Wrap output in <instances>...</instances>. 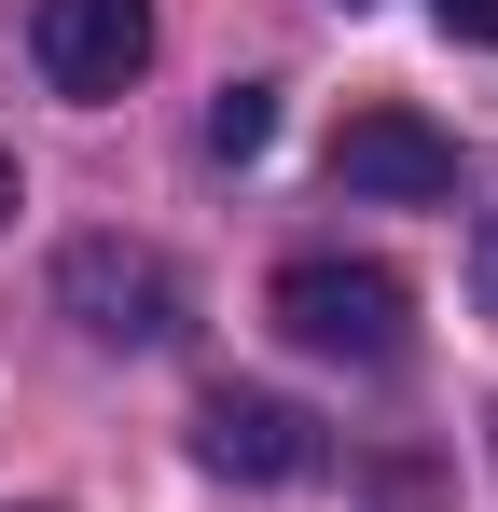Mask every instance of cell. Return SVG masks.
Returning <instances> with one entry per match:
<instances>
[{
	"label": "cell",
	"mask_w": 498,
	"mask_h": 512,
	"mask_svg": "<svg viewBox=\"0 0 498 512\" xmlns=\"http://www.w3.org/2000/svg\"><path fill=\"white\" fill-rule=\"evenodd\" d=\"M28 56L56 97H125L153 56V0H42L28 14Z\"/></svg>",
	"instance_id": "obj_4"
},
{
	"label": "cell",
	"mask_w": 498,
	"mask_h": 512,
	"mask_svg": "<svg viewBox=\"0 0 498 512\" xmlns=\"http://www.w3.org/2000/svg\"><path fill=\"white\" fill-rule=\"evenodd\" d=\"M194 457H208L222 485H305V471H319V416L277 402V388H208Z\"/></svg>",
	"instance_id": "obj_5"
},
{
	"label": "cell",
	"mask_w": 498,
	"mask_h": 512,
	"mask_svg": "<svg viewBox=\"0 0 498 512\" xmlns=\"http://www.w3.org/2000/svg\"><path fill=\"white\" fill-rule=\"evenodd\" d=\"M277 333L291 346H319V360H360V374H388L415 346V291L388 277V263H346V250H305V263H277Z\"/></svg>",
	"instance_id": "obj_1"
},
{
	"label": "cell",
	"mask_w": 498,
	"mask_h": 512,
	"mask_svg": "<svg viewBox=\"0 0 498 512\" xmlns=\"http://www.w3.org/2000/svg\"><path fill=\"white\" fill-rule=\"evenodd\" d=\"M14 208H28V194H14V153H0V222H14Z\"/></svg>",
	"instance_id": "obj_9"
},
{
	"label": "cell",
	"mask_w": 498,
	"mask_h": 512,
	"mask_svg": "<svg viewBox=\"0 0 498 512\" xmlns=\"http://www.w3.org/2000/svg\"><path fill=\"white\" fill-rule=\"evenodd\" d=\"M332 194H374V208H443L457 194V139L402 111V97H374V111H346L332 125Z\"/></svg>",
	"instance_id": "obj_2"
},
{
	"label": "cell",
	"mask_w": 498,
	"mask_h": 512,
	"mask_svg": "<svg viewBox=\"0 0 498 512\" xmlns=\"http://www.w3.org/2000/svg\"><path fill=\"white\" fill-rule=\"evenodd\" d=\"M263 139H277V84H222L208 97V153H222V167H249Z\"/></svg>",
	"instance_id": "obj_6"
},
{
	"label": "cell",
	"mask_w": 498,
	"mask_h": 512,
	"mask_svg": "<svg viewBox=\"0 0 498 512\" xmlns=\"http://www.w3.org/2000/svg\"><path fill=\"white\" fill-rule=\"evenodd\" d=\"M471 305H485V319H498V222H485V236H471Z\"/></svg>",
	"instance_id": "obj_8"
},
{
	"label": "cell",
	"mask_w": 498,
	"mask_h": 512,
	"mask_svg": "<svg viewBox=\"0 0 498 512\" xmlns=\"http://www.w3.org/2000/svg\"><path fill=\"white\" fill-rule=\"evenodd\" d=\"M56 305H70L97 346H166V333H180V277H166L153 250H125V236H70Z\"/></svg>",
	"instance_id": "obj_3"
},
{
	"label": "cell",
	"mask_w": 498,
	"mask_h": 512,
	"mask_svg": "<svg viewBox=\"0 0 498 512\" xmlns=\"http://www.w3.org/2000/svg\"><path fill=\"white\" fill-rule=\"evenodd\" d=\"M443 14V42H498V0H429Z\"/></svg>",
	"instance_id": "obj_7"
}]
</instances>
